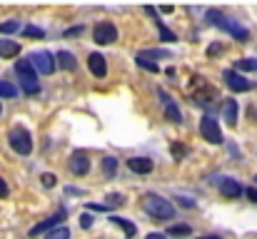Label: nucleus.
<instances>
[{
  "label": "nucleus",
  "mask_w": 257,
  "mask_h": 239,
  "mask_svg": "<svg viewBox=\"0 0 257 239\" xmlns=\"http://www.w3.org/2000/svg\"><path fill=\"white\" fill-rule=\"evenodd\" d=\"M158 95H160V102H163V107H165V117L175 122V125H180L182 122V112H180V107L172 102V97L165 92V90H158Z\"/></svg>",
  "instance_id": "nucleus-10"
},
{
  "label": "nucleus",
  "mask_w": 257,
  "mask_h": 239,
  "mask_svg": "<svg viewBox=\"0 0 257 239\" xmlns=\"http://www.w3.org/2000/svg\"><path fill=\"white\" fill-rule=\"evenodd\" d=\"M145 239H165V234H160V232H150Z\"/></svg>",
  "instance_id": "nucleus-39"
},
{
  "label": "nucleus",
  "mask_w": 257,
  "mask_h": 239,
  "mask_svg": "<svg viewBox=\"0 0 257 239\" xmlns=\"http://www.w3.org/2000/svg\"><path fill=\"white\" fill-rule=\"evenodd\" d=\"M143 209H145L150 217L160 219V222L175 219V207H172V202H168V199L160 197V194H145V197H143Z\"/></svg>",
  "instance_id": "nucleus-2"
},
{
  "label": "nucleus",
  "mask_w": 257,
  "mask_h": 239,
  "mask_svg": "<svg viewBox=\"0 0 257 239\" xmlns=\"http://www.w3.org/2000/svg\"><path fill=\"white\" fill-rule=\"evenodd\" d=\"M15 73H18V78H38V73L33 70V65H30V60H28V58L15 63Z\"/></svg>",
  "instance_id": "nucleus-18"
},
{
  "label": "nucleus",
  "mask_w": 257,
  "mask_h": 239,
  "mask_svg": "<svg viewBox=\"0 0 257 239\" xmlns=\"http://www.w3.org/2000/svg\"><path fill=\"white\" fill-rule=\"evenodd\" d=\"M8 142L18 155H30L33 152V137L25 127H13L10 135H8Z\"/></svg>",
  "instance_id": "nucleus-3"
},
{
  "label": "nucleus",
  "mask_w": 257,
  "mask_h": 239,
  "mask_svg": "<svg viewBox=\"0 0 257 239\" xmlns=\"http://www.w3.org/2000/svg\"><path fill=\"white\" fill-rule=\"evenodd\" d=\"M148 15H153V20H155V25H158V30H160V40H163V43H175V40H177V35H175L170 28L158 18V13H155L153 8H148Z\"/></svg>",
  "instance_id": "nucleus-13"
},
{
  "label": "nucleus",
  "mask_w": 257,
  "mask_h": 239,
  "mask_svg": "<svg viewBox=\"0 0 257 239\" xmlns=\"http://www.w3.org/2000/svg\"><path fill=\"white\" fill-rule=\"evenodd\" d=\"M235 68L237 70H247V73H257V60H252V58H240L235 63Z\"/></svg>",
  "instance_id": "nucleus-23"
},
{
  "label": "nucleus",
  "mask_w": 257,
  "mask_h": 239,
  "mask_svg": "<svg viewBox=\"0 0 257 239\" xmlns=\"http://www.w3.org/2000/svg\"><path fill=\"white\" fill-rule=\"evenodd\" d=\"M127 167H130L135 174H148V172H153V159L150 157H133V159H127Z\"/></svg>",
  "instance_id": "nucleus-14"
},
{
  "label": "nucleus",
  "mask_w": 257,
  "mask_h": 239,
  "mask_svg": "<svg viewBox=\"0 0 257 239\" xmlns=\"http://www.w3.org/2000/svg\"><path fill=\"white\" fill-rule=\"evenodd\" d=\"M45 239H70V229L68 227H55L45 234Z\"/></svg>",
  "instance_id": "nucleus-26"
},
{
  "label": "nucleus",
  "mask_w": 257,
  "mask_h": 239,
  "mask_svg": "<svg viewBox=\"0 0 257 239\" xmlns=\"http://www.w3.org/2000/svg\"><path fill=\"white\" fill-rule=\"evenodd\" d=\"M80 227H83V229H90V227H92V217H90L87 212L80 217Z\"/></svg>",
  "instance_id": "nucleus-34"
},
{
  "label": "nucleus",
  "mask_w": 257,
  "mask_h": 239,
  "mask_svg": "<svg viewBox=\"0 0 257 239\" xmlns=\"http://www.w3.org/2000/svg\"><path fill=\"white\" fill-rule=\"evenodd\" d=\"M255 182H257V174H255Z\"/></svg>",
  "instance_id": "nucleus-42"
},
{
  "label": "nucleus",
  "mask_w": 257,
  "mask_h": 239,
  "mask_svg": "<svg viewBox=\"0 0 257 239\" xmlns=\"http://www.w3.org/2000/svg\"><path fill=\"white\" fill-rule=\"evenodd\" d=\"M110 222H112V224H117V227L125 232V237H127V239H133L135 234H138V227H135L130 219H125V217H117V214H112V217H110Z\"/></svg>",
  "instance_id": "nucleus-15"
},
{
  "label": "nucleus",
  "mask_w": 257,
  "mask_h": 239,
  "mask_svg": "<svg viewBox=\"0 0 257 239\" xmlns=\"http://www.w3.org/2000/svg\"><path fill=\"white\" fill-rule=\"evenodd\" d=\"M8 194H10V187H8V182L0 177V199H8Z\"/></svg>",
  "instance_id": "nucleus-33"
},
{
  "label": "nucleus",
  "mask_w": 257,
  "mask_h": 239,
  "mask_svg": "<svg viewBox=\"0 0 257 239\" xmlns=\"http://www.w3.org/2000/svg\"><path fill=\"white\" fill-rule=\"evenodd\" d=\"M200 135L210 142V145H222V130H220V125H217V120H212L210 115H205L202 120H200Z\"/></svg>",
  "instance_id": "nucleus-5"
},
{
  "label": "nucleus",
  "mask_w": 257,
  "mask_h": 239,
  "mask_svg": "<svg viewBox=\"0 0 257 239\" xmlns=\"http://www.w3.org/2000/svg\"><path fill=\"white\" fill-rule=\"evenodd\" d=\"M87 68H90V73H92L95 78H105V75H107V63H105V58H102L100 53H90Z\"/></svg>",
  "instance_id": "nucleus-12"
},
{
  "label": "nucleus",
  "mask_w": 257,
  "mask_h": 239,
  "mask_svg": "<svg viewBox=\"0 0 257 239\" xmlns=\"http://www.w3.org/2000/svg\"><path fill=\"white\" fill-rule=\"evenodd\" d=\"M18 30H23L20 20H5V23H0V35H15Z\"/></svg>",
  "instance_id": "nucleus-22"
},
{
  "label": "nucleus",
  "mask_w": 257,
  "mask_h": 239,
  "mask_svg": "<svg viewBox=\"0 0 257 239\" xmlns=\"http://www.w3.org/2000/svg\"><path fill=\"white\" fill-rule=\"evenodd\" d=\"M222 117L227 120V125L235 127V122H237V102H235V100H225V105H222Z\"/></svg>",
  "instance_id": "nucleus-17"
},
{
  "label": "nucleus",
  "mask_w": 257,
  "mask_h": 239,
  "mask_svg": "<svg viewBox=\"0 0 257 239\" xmlns=\"http://www.w3.org/2000/svg\"><path fill=\"white\" fill-rule=\"evenodd\" d=\"M242 194H245V197H247V199H250L252 204H257V187H247V189H245Z\"/></svg>",
  "instance_id": "nucleus-32"
},
{
  "label": "nucleus",
  "mask_w": 257,
  "mask_h": 239,
  "mask_svg": "<svg viewBox=\"0 0 257 239\" xmlns=\"http://www.w3.org/2000/svg\"><path fill=\"white\" fill-rule=\"evenodd\" d=\"M83 28H70V30H65V35H78Z\"/></svg>",
  "instance_id": "nucleus-40"
},
{
  "label": "nucleus",
  "mask_w": 257,
  "mask_h": 239,
  "mask_svg": "<svg viewBox=\"0 0 257 239\" xmlns=\"http://www.w3.org/2000/svg\"><path fill=\"white\" fill-rule=\"evenodd\" d=\"M55 65H60L63 70H75V55L73 53H68V50H60L58 55H55Z\"/></svg>",
  "instance_id": "nucleus-16"
},
{
  "label": "nucleus",
  "mask_w": 257,
  "mask_h": 239,
  "mask_svg": "<svg viewBox=\"0 0 257 239\" xmlns=\"http://www.w3.org/2000/svg\"><path fill=\"white\" fill-rule=\"evenodd\" d=\"M225 85L232 90V92H250L252 87H255V82L247 78H242L240 73H232V70H225Z\"/></svg>",
  "instance_id": "nucleus-7"
},
{
  "label": "nucleus",
  "mask_w": 257,
  "mask_h": 239,
  "mask_svg": "<svg viewBox=\"0 0 257 239\" xmlns=\"http://www.w3.org/2000/svg\"><path fill=\"white\" fill-rule=\"evenodd\" d=\"M217 184H220V192H222V197H227V199H237L245 189H242V184L235 179V177H220L217 179Z\"/></svg>",
  "instance_id": "nucleus-9"
},
{
  "label": "nucleus",
  "mask_w": 257,
  "mask_h": 239,
  "mask_svg": "<svg viewBox=\"0 0 257 239\" xmlns=\"http://www.w3.org/2000/svg\"><path fill=\"white\" fill-rule=\"evenodd\" d=\"M87 209H90V212H102V209H107V207H105V204H87Z\"/></svg>",
  "instance_id": "nucleus-36"
},
{
  "label": "nucleus",
  "mask_w": 257,
  "mask_h": 239,
  "mask_svg": "<svg viewBox=\"0 0 257 239\" xmlns=\"http://www.w3.org/2000/svg\"><path fill=\"white\" fill-rule=\"evenodd\" d=\"M65 219V209H60V212H55L53 217H48V219H43L40 224H35L28 234L30 237H40V234H48L50 229H55V227H60V222Z\"/></svg>",
  "instance_id": "nucleus-8"
},
{
  "label": "nucleus",
  "mask_w": 257,
  "mask_h": 239,
  "mask_svg": "<svg viewBox=\"0 0 257 239\" xmlns=\"http://www.w3.org/2000/svg\"><path fill=\"white\" fill-rule=\"evenodd\" d=\"M40 179H43V187H55V184H58V177H55V174H50V172H45Z\"/></svg>",
  "instance_id": "nucleus-30"
},
{
  "label": "nucleus",
  "mask_w": 257,
  "mask_h": 239,
  "mask_svg": "<svg viewBox=\"0 0 257 239\" xmlns=\"http://www.w3.org/2000/svg\"><path fill=\"white\" fill-rule=\"evenodd\" d=\"M200 239H220V237H215V234H207V237H200Z\"/></svg>",
  "instance_id": "nucleus-41"
},
{
  "label": "nucleus",
  "mask_w": 257,
  "mask_h": 239,
  "mask_svg": "<svg viewBox=\"0 0 257 239\" xmlns=\"http://www.w3.org/2000/svg\"><path fill=\"white\" fill-rule=\"evenodd\" d=\"M30 65H33V70L35 73H40V75H50L58 65H55V58H53V53H45V50H38V53H33L30 58Z\"/></svg>",
  "instance_id": "nucleus-4"
},
{
  "label": "nucleus",
  "mask_w": 257,
  "mask_h": 239,
  "mask_svg": "<svg viewBox=\"0 0 257 239\" xmlns=\"http://www.w3.org/2000/svg\"><path fill=\"white\" fill-rule=\"evenodd\" d=\"M68 167H70V172H73V174L83 177V174L90 172V159H87L85 152H73L70 159H68Z\"/></svg>",
  "instance_id": "nucleus-11"
},
{
  "label": "nucleus",
  "mask_w": 257,
  "mask_h": 239,
  "mask_svg": "<svg viewBox=\"0 0 257 239\" xmlns=\"http://www.w3.org/2000/svg\"><path fill=\"white\" fill-rule=\"evenodd\" d=\"M23 35H25V38H45V30L38 28V25H25V28H23Z\"/></svg>",
  "instance_id": "nucleus-28"
},
{
  "label": "nucleus",
  "mask_w": 257,
  "mask_h": 239,
  "mask_svg": "<svg viewBox=\"0 0 257 239\" xmlns=\"http://www.w3.org/2000/svg\"><path fill=\"white\" fill-rule=\"evenodd\" d=\"M102 172H105V177H112V174L117 172V159L115 157H105L102 159Z\"/></svg>",
  "instance_id": "nucleus-25"
},
{
  "label": "nucleus",
  "mask_w": 257,
  "mask_h": 239,
  "mask_svg": "<svg viewBox=\"0 0 257 239\" xmlns=\"http://www.w3.org/2000/svg\"><path fill=\"white\" fill-rule=\"evenodd\" d=\"M107 204L122 207V204H125V197H122V194H107Z\"/></svg>",
  "instance_id": "nucleus-31"
},
{
  "label": "nucleus",
  "mask_w": 257,
  "mask_h": 239,
  "mask_svg": "<svg viewBox=\"0 0 257 239\" xmlns=\"http://www.w3.org/2000/svg\"><path fill=\"white\" fill-rule=\"evenodd\" d=\"M168 234H170V237H190L192 229H190L187 224H177V227H170V229H168Z\"/></svg>",
  "instance_id": "nucleus-27"
},
{
  "label": "nucleus",
  "mask_w": 257,
  "mask_h": 239,
  "mask_svg": "<svg viewBox=\"0 0 257 239\" xmlns=\"http://www.w3.org/2000/svg\"><path fill=\"white\" fill-rule=\"evenodd\" d=\"M220 50H222L220 45H210V48H207V55H217Z\"/></svg>",
  "instance_id": "nucleus-37"
},
{
  "label": "nucleus",
  "mask_w": 257,
  "mask_h": 239,
  "mask_svg": "<svg viewBox=\"0 0 257 239\" xmlns=\"http://www.w3.org/2000/svg\"><path fill=\"white\" fill-rule=\"evenodd\" d=\"M0 97H18V87L13 82L0 80Z\"/></svg>",
  "instance_id": "nucleus-24"
},
{
  "label": "nucleus",
  "mask_w": 257,
  "mask_h": 239,
  "mask_svg": "<svg viewBox=\"0 0 257 239\" xmlns=\"http://www.w3.org/2000/svg\"><path fill=\"white\" fill-rule=\"evenodd\" d=\"M135 63H138V65H140L143 70H150V73H160V65H158L155 60H150V58H148L145 53H140V55L135 58Z\"/></svg>",
  "instance_id": "nucleus-21"
},
{
  "label": "nucleus",
  "mask_w": 257,
  "mask_h": 239,
  "mask_svg": "<svg viewBox=\"0 0 257 239\" xmlns=\"http://www.w3.org/2000/svg\"><path fill=\"white\" fill-rule=\"evenodd\" d=\"M207 23H210V25H215V28H220V30H225V33H227V35H232L237 43H247V40H250L247 28H242L237 20H232V18L222 15L220 10H210V13H207Z\"/></svg>",
  "instance_id": "nucleus-1"
},
{
  "label": "nucleus",
  "mask_w": 257,
  "mask_h": 239,
  "mask_svg": "<svg viewBox=\"0 0 257 239\" xmlns=\"http://www.w3.org/2000/svg\"><path fill=\"white\" fill-rule=\"evenodd\" d=\"M65 192L68 194H83V189H78V187H65Z\"/></svg>",
  "instance_id": "nucleus-38"
},
{
  "label": "nucleus",
  "mask_w": 257,
  "mask_h": 239,
  "mask_svg": "<svg viewBox=\"0 0 257 239\" xmlns=\"http://www.w3.org/2000/svg\"><path fill=\"white\" fill-rule=\"evenodd\" d=\"M0 112H3V107H0Z\"/></svg>",
  "instance_id": "nucleus-43"
},
{
  "label": "nucleus",
  "mask_w": 257,
  "mask_h": 239,
  "mask_svg": "<svg viewBox=\"0 0 257 239\" xmlns=\"http://www.w3.org/2000/svg\"><path fill=\"white\" fill-rule=\"evenodd\" d=\"M20 53V45L13 43V40H0V55L3 58H15Z\"/></svg>",
  "instance_id": "nucleus-19"
},
{
  "label": "nucleus",
  "mask_w": 257,
  "mask_h": 239,
  "mask_svg": "<svg viewBox=\"0 0 257 239\" xmlns=\"http://www.w3.org/2000/svg\"><path fill=\"white\" fill-rule=\"evenodd\" d=\"M170 152H172V157L175 159H182V157H187V147L185 145H180V142H172V147H170Z\"/></svg>",
  "instance_id": "nucleus-29"
},
{
  "label": "nucleus",
  "mask_w": 257,
  "mask_h": 239,
  "mask_svg": "<svg viewBox=\"0 0 257 239\" xmlns=\"http://www.w3.org/2000/svg\"><path fill=\"white\" fill-rule=\"evenodd\" d=\"M92 38L97 45H112L117 40V28L112 23H97L92 30Z\"/></svg>",
  "instance_id": "nucleus-6"
},
{
  "label": "nucleus",
  "mask_w": 257,
  "mask_h": 239,
  "mask_svg": "<svg viewBox=\"0 0 257 239\" xmlns=\"http://www.w3.org/2000/svg\"><path fill=\"white\" fill-rule=\"evenodd\" d=\"M177 202L182 207H195V199H190V197H177Z\"/></svg>",
  "instance_id": "nucleus-35"
},
{
  "label": "nucleus",
  "mask_w": 257,
  "mask_h": 239,
  "mask_svg": "<svg viewBox=\"0 0 257 239\" xmlns=\"http://www.w3.org/2000/svg\"><path fill=\"white\" fill-rule=\"evenodd\" d=\"M20 87H23L25 95H38V92H40L38 78H20Z\"/></svg>",
  "instance_id": "nucleus-20"
}]
</instances>
